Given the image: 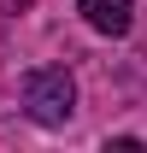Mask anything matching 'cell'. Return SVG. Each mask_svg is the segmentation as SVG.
Segmentation results:
<instances>
[{"label": "cell", "mask_w": 147, "mask_h": 153, "mask_svg": "<svg viewBox=\"0 0 147 153\" xmlns=\"http://www.w3.org/2000/svg\"><path fill=\"white\" fill-rule=\"evenodd\" d=\"M24 106H30V118L36 124H65V118L76 112V82L65 65H41V71L24 76Z\"/></svg>", "instance_id": "cell-1"}, {"label": "cell", "mask_w": 147, "mask_h": 153, "mask_svg": "<svg viewBox=\"0 0 147 153\" xmlns=\"http://www.w3.org/2000/svg\"><path fill=\"white\" fill-rule=\"evenodd\" d=\"M82 18H88L100 36H124L129 18H135V0H82Z\"/></svg>", "instance_id": "cell-2"}]
</instances>
